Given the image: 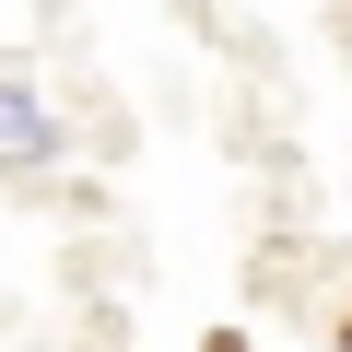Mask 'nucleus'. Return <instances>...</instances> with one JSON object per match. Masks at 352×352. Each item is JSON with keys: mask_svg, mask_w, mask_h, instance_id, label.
I'll list each match as a JSON object with an SVG mask.
<instances>
[{"mask_svg": "<svg viewBox=\"0 0 352 352\" xmlns=\"http://www.w3.org/2000/svg\"><path fill=\"white\" fill-rule=\"evenodd\" d=\"M0 153H12V164H47V153H59L47 106H36V94H12V82H0Z\"/></svg>", "mask_w": 352, "mask_h": 352, "instance_id": "f257e3e1", "label": "nucleus"}]
</instances>
